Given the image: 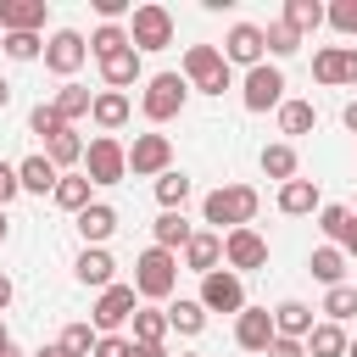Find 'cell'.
I'll use <instances>...</instances> for the list:
<instances>
[{
  "mask_svg": "<svg viewBox=\"0 0 357 357\" xmlns=\"http://www.w3.org/2000/svg\"><path fill=\"white\" fill-rule=\"evenodd\" d=\"M184 100H190L184 73H151V78H145V95H139V112H145L151 123H173V117L184 112Z\"/></svg>",
  "mask_w": 357,
  "mask_h": 357,
  "instance_id": "277c9868",
  "label": "cell"
},
{
  "mask_svg": "<svg viewBox=\"0 0 357 357\" xmlns=\"http://www.w3.org/2000/svg\"><path fill=\"white\" fill-rule=\"evenodd\" d=\"M84 151H89V145H84V139H78L73 128H67L61 139H50V145H45V156H50L56 167H73V162H84Z\"/></svg>",
  "mask_w": 357,
  "mask_h": 357,
  "instance_id": "b9f144b4",
  "label": "cell"
},
{
  "mask_svg": "<svg viewBox=\"0 0 357 357\" xmlns=\"http://www.w3.org/2000/svg\"><path fill=\"white\" fill-rule=\"evenodd\" d=\"M312 78L324 89L357 84V45H324V50H312Z\"/></svg>",
  "mask_w": 357,
  "mask_h": 357,
  "instance_id": "5bb4252c",
  "label": "cell"
},
{
  "mask_svg": "<svg viewBox=\"0 0 357 357\" xmlns=\"http://www.w3.org/2000/svg\"><path fill=\"white\" fill-rule=\"evenodd\" d=\"M17 178H22V195H56V184H61V167L39 151V156H22L17 162Z\"/></svg>",
  "mask_w": 357,
  "mask_h": 357,
  "instance_id": "ffe728a7",
  "label": "cell"
},
{
  "mask_svg": "<svg viewBox=\"0 0 357 357\" xmlns=\"http://www.w3.org/2000/svg\"><path fill=\"white\" fill-rule=\"evenodd\" d=\"M184 84L201 89V95H223L234 84V73H229V61H223L218 45H190L184 50Z\"/></svg>",
  "mask_w": 357,
  "mask_h": 357,
  "instance_id": "3957f363",
  "label": "cell"
},
{
  "mask_svg": "<svg viewBox=\"0 0 357 357\" xmlns=\"http://www.w3.org/2000/svg\"><path fill=\"white\" fill-rule=\"evenodd\" d=\"M22 195V178H17V162H0V206H11Z\"/></svg>",
  "mask_w": 357,
  "mask_h": 357,
  "instance_id": "f6af8a7d",
  "label": "cell"
},
{
  "mask_svg": "<svg viewBox=\"0 0 357 357\" xmlns=\"http://www.w3.org/2000/svg\"><path fill=\"white\" fill-rule=\"evenodd\" d=\"M100 78H106V89H128V84H139V50L128 45V50L106 56V61H100Z\"/></svg>",
  "mask_w": 357,
  "mask_h": 357,
  "instance_id": "f1b7e54d",
  "label": "cell"
},
{
  "mask_svg": "<svg viewBox=\"0 0 357 357\" xmlns=\"http://www.w3.org/2000/svg\"><path fill=\"white\" fill-rule=\"evenodd\" d=\"M73 279H78V284H89V290L117 284V262H112V251H106V245H84V251H78V262H73Z\"/></svg>",
  "mask_w": 357,
  "mask_h": 357,
  "instance_id": "e0dca14e",
  "label": "cell"
},
{
  "mask_svg": "<svg viewBox=\"0 0 357 357\" xmlns=\"http://www.w3.org/2000/svg\"><path fill=\"white\" fill-rule=\"evenodd\" d=\"M84 178H89L95 190L123 184V178H128V145H117V134H95L89 151H84Z\"/></svg>",
  "mask_w": 357,
  "mask_h": 357,
  "instance_id": "5b68a950",
  "label": "cell"
},
{
  "mask_svg": "<svg viewBox=\"0 0 357 357\" xmlns=\"http://www.w3.org/2000/svg\"><path fill=\"white\" fill-rule=\"evenodd\" d=\"M223 268H234V273L268 268V240H262L257 229H229V234H223Z\"/></svg>",
  "mask_w": 357,
  "mask_h": 357,
  "instance_id": "4fadbf2b",
  "label": "cell"
},
{
  "mask_svg": "<svg viewBox=\"0 0 357 357\" xmlns=\"http://www.w3.org/2000/svg\"><path fill=\"white\" fill-rule=\"evenodd\" d=\"M6 106H11V84L0 78V112H6Z\"/></svg>",
  "mask_w": 357,
  "mask_h": 357,
  "instance_id": "db71d44e",
  "label": "cell"
},
{
  "mask_svg": "<svg viewBox=\"0 0 357 357\" xmlns=\"http://www.w3.org/2000/svg\"><path fill=\"white\" fill-rule=\"evenodd\" d=\"M50 201H56L61 212H73V218H78L84 206H95V184H89L84 173H61V184H56V195H50Z\"/></svg>",
  "mask_w": 357,
  "mask_h": 357,
  "instance_id": "4316f807",
  "label": "cell"
},
{
  "mask_svg": "<svg viewBox=\"0 0 357 357\" xmlns=\"http://www.w3.org/2000/svg\"><path fill=\"white\" fill-rule=\"evenodd\" d=\"M95 17L100 22H123V17H134V6L128 0H95Z\"/></svg>",
  "mask_w": 357,
  "mask_h": 357,
  "instance_id": "7dc6e473",
  "label": "cell"
},
{
  "mask_svg": "<svg viewBox=\"0 0 357 357\" xmlns=\"http://www.w3.org/2000/svg\"><path fill=\"white\" fill-rule=\"evenodd\" d=\"M262 45H268V56H279V61H284V56H296V50H301V33H296V28H284V22H268V28H262Z\"/></svg>",
  "mask_w": 357,
  "mask_h": 357,
  "instance_id": "60d3db41",
  "label": "cell"
},
{
  "mask_svg": "<svg viewBox=\"0 0 357 357\" xmlns=\"http://www.w3.org/2000/svg\"><path fill=\"white\" fill-rule=\"evenodd\" d=\"M0 357H28V351H22L17 340H11V346H0Z\"/></svg>",
  "mask_w": 357,
  "mask_h": 357,
  "instance_id": "11a10c76",
  "label": "cell"
},
{
  "mask_svg": "<svg viewBox=\"0 0 357 357\" xmlns=\"http://www.w3.org/2000/svg\"><path fill=\"white\" fill-rule=\"evenodd\" d=\"M134 290H139L145 301H167V296L178 290V257L162 251V245H145V251L134 257Z\"/></svg>",
  "mask_w": 357,
  "mask_h": 357,
  "instance_id": "7a4b0ae2",
  "label": "cell"
},
{
  "mask_svg": "<svg viewBox=\"0 0 357 357\" xmlns=\"http://www.w3.org/2000/svg\"><path fill=\"white\" fill-rule=\"evenodd\" d=\"M178 257H184V268H190V273H201V279H206V273H218V268H223V234L195 229V234H190V245H184Z\"/></svg>",
  "mask_w": 357,
  "mask_h": 357,
  "instance_id": "2e32d148",
  "label": "cell"
},
{
  "mask_svg": "<svg viewBox=\"0 0 357 357\" xmlns=\"http://www.w3.org/2000/svg\"><path fill=\"white\" fill-rule=\"evenodd\" d=\"M128 351H134L128 335H100V340H95V357H128Z\"/></svg>",
  "mask_w": 357,
  "mask_h": 357,
  "instance_id": "bcb514c9",
  "label": "cell"
},
{
  "mask_svg": "<svg viewBox=\"0 0 357 357\" xmlns=\"http://www.w3.org/2000/svg\"><path fill=\"white\" fill-rule=\"evenodd\" d=\"M324 22L335 28V33H357V0H335V6H324Z\"/></svg>",
  "mask_w": 357,
  "mask_h": 357,
  "instance_id": "ee69618b",
  "label": "cell"
},
{
  "mask_svg": "<svg viewBox=\"0 0 357 357\" xmlns=\"http://www.w3.org/2000/svg\"><path fill=\"white\" fill-rule=\"evenodd\" d=\"M351 212H357V206H351Z\"/></svg>",
  "mask_w": 357,
  "mask_h": 357,
  "instance_id": "6125c7cd",
  "label": "cell"
},
{
  "mask_svg": "<svg viewBox=\"0 0 357 357\" xmlns=\"http://www.w3.org/2000/svg\"><path fill=\"white\" fill-rule=\"evenodd\" d=\"M268 357H307V340H284V335H279V340L268 346Z\"/></svg>",
  "mask_w": 357,
  "mask_h": 357,
  "instance_id": "c3c4849f",
  "label": "cell"
},
{
  "mask_svg": "<svg viewBox=\"0 0 357 357\" xmlns=\"http://www.w3.org/2000/svg\"><path fill=\"white\" fill-rule=\"evenodd\" d=\"M346 346H351V335L340 324H329V318H318L312 335H307V357H346Z\"/></svg>",
  "mask_w": 357,
  "mask_h": 357,
  "instance_id": "83f0119b",
  "label": "cell"
},
{
  "mask_svg": "<svg viewBox=\"0 0 357 357\" xmlns=\"http://www.w3.org/2000/svg\"><path fill=\"white\" fill-rule=\"evenodd\" d=\"M0 50H6V33H0Z\"/></svg>",
  "mask_w": 357,
  "mask_h": 357,
  "instance_id": "94428289",
  "label": "cell"
},
{
  "mask_svg": "<svg viewBox=\"0 0 357 357\" xmlns=\"http://www.w3.org/2000/svg\"><path fill=\"white\" fill-rule=\"evenodd\" d=\"M33 357H67V351H61V340H50V346H39Z\"/></svg>",
  "mask_w": 357,
  "mask_h": 357,
  "instance_id": "f5cc1de1",
  "label": "cell"
},
{
  "mask_svg": "<svg viewBox=\"0 0 357 357\" xmlns=\"http://www.w3.org/2000/svg\"><path fill=\"white\" fill-rule=\"evenodd\" d=\"M73 229H78V240H84V245H106V240L117 234V206L95 201V206H84V212L73 218Z\"/></svg>",
  "mask_w": 357,
  "mask_h": 357,
  "instance_id": "7402d4cb",
  "label": "cell"
},
{
  "mask_svg": "<svg viewBox=\"0 0 357 357\" xmlns=\"http://www.w3.org/2000/svg\"><path fill=\"white\" fill-rule=\"evenodd\" d=\"M128 357H167V346H139V340H134V351H128Z\"/></svg>",
  "mask_w": 357,
  "mask_h": 357,
  "instance_id": "681fc988",
  "label": "cell"
},
{
  "mask_svg": "<svg viewBox=\"0 0 357 357\" xmlns=\"http://www.w3.org/2000/svg\"><path fill=\"white\" fill-rule=\"evenodd\" d=\"M257 206H262V195H257L251 184H218V190H206V201H201V223H212V234L251 229Z\"/></svg>",
  "mask_w": 357,
  "mask_h": 357,
  "instance_id": "6da1fadb",
  "label": "cell"
},
{
  "mask_svg": "<svg viewBox=\"0 0 357 357\" xmlns=\"http://www.w3.org/2000/svg\"><path fill=\"white\" fill-rule=\"evenodd\" d=\"M279 22H284V28H296V33L307 39V33H318V28H324V6H318V0H284Z\"/></svg>",
  "mask_w": 357,
  "mask_h": 357,
  "instance_id": "4dcf8cb0",
  "label": "cell"
},
{
  "mask_svg": "<svg viewBox=\"0 0 357 357\" xmlns=\"http://www.w3.org/2000/svg\"><path fill=\"white\" fill-rule=\"evenodd\" d=\"M190 173H178V167H167L162 178H156V201H162V212H184V201H190Z\"/></svg>",
  "mask_w": 357,
  "mask_h": 357,
  "instance_id": "d6a6232c",
  "label": "cell"
},
{
  "mask_svg": "<svg viewBox=\"0 0 357 357\" xmlns=\"http://www.w3.org/2000/svg\"><path fill=\"white\" fill-rule=\"evenodd\" d=\"M6 56L11 61H39L45 56V39L39 33H6Z\"/></svg>",
  "mask_w": 357,
  "mask_h": 357,
  "instance_id": "7bdbcfd3",
  "label": "cell"
},
{
  "mask_svg": "<svg viewBox=\"0 0 357 357\" xmlns=\"http://www.w3.org/2000/svg\"><path fill=\"white\" fill-rule=\"evenodd\" d=\"M89 61V39L78 33V28H56L50 39H45V67L56 73V78H67L73 84V73Z\"/></svg>",
  "mask_w": 357,
  "mask_h": 357,
  "instance_id": "ba28073f",
  "label": "cell"
},
{
  "mask_svg": "<svg viewBox=\"0 0 357 357\" xmlns=\"http://www.w3.org/2000/svg\"><path fill=\"white\" fill-rule=\"evenodd\" d=\"M318 229H324L329 245H340L346 257H357V212L351 206H324L318 212Z\"/></svg>",
  "mask_w": 357,
  "mask_h": 357,
  "instance_id": "603a6c76",
  "label": "cell"
},
{
  "mask_svg": "<svg viewBox=\"0 0 357 357\" xmlns=\"http://www.w3.org/2000/svg\"><path fill=\"white\" fill-rule=\"evenodd\" d=\"M128 324H134V335H128V340H139V346H162V340H167V329H173V324H167V307H139Z\"/></svg>",
  "mask_w": 357,
  "mask_h": 357,
  "instance_id": "f546056e",
  "label": "cell"
},
{
  "mask_svg": "<svg viewBox=\"0 0 357 357\" xmlns=\"http://www.w3.org/2000/svg\"><path fill=\"white\" fill-rule=\"evenodd\" d=\"M279 128H284V134H312V128H318L312 100H290V95H284V106H279Z\"/></svg>",
  "mask_w": 357,
  "mask_h": 357,
  "instance_id": "74e56055",
  "label": "cell"
},
{
  "mask_svg": "<svg viewBox=\"0 0 357 357\" xmlns=\"http://www.w3.org/2000/svg\"><path fill=\"white\" fill-rule=\"evenodd\" d=\"M50 17L45 0H0V33H39Z\"/></svg>",
  "mask_w": 357,
  "mask_h": 357,
  "instance_id": "ac0fdd59",
  "label": "cell"
},
{
  "mask_svg": "<svg viewBox=\"0 0 357 357\" xmlns=\"http://www.w3.org/2000/svg\"><path fill=\"white\" fill-rule=\"evenodd\" d=\"M340 123H346V128L357 134V100H346V112H340Z\"/></svg>",
  "mask_w": 357,
  "mask_h": 357,
  "instance_id": "f907efd6",
  "label": "cell"
},
{
  "mask_svg": "<svg viewBox=\"0 0 357 357\" xmlns=\"http://www.w3.org/2000/svg\"><path fill=\"white\" fill-rule=\"evenodd\" d=\"M346 357H357V340H351V346H346Z\"/></svg>",
  "mask_w": 357,
  "mask_h": 357,
  "instance_id": "680465c9",
  "label": "cell"
},
{
  "mask_svg": "<svg viewBox=\"0 0 357 357\" xmlns=\"http://www.w3.org/2000/svg\"><path fill=\"white\" fill-rule=\"evenodd\" d=\"M307 273L324 284V290H335V284H346V251L340 245H318L312 257H307Z\"/></svg>",
  "mask_w": 357,
  "mask_h": 357,
  "instance_id": "d4e9b609",
  "label": "cell"
},
{
  "mask_svg": "<svg viewBox=\"0 0 357 357\" xmlns=\"http://www.w3.org/2000/svg\"><path fill=\"white\" fill-rule=\"evenodd\" d=\"M89 117H95V128H100V134H117V128L134 117V100H128L123 89H95V106H89Z\"/></svg>",
  "mask_w": 357,
  "mask_h": 357,
  "instance_id": "d6986e66",
  "label": "cell"
},
{
  "mask_svg": "<svg viewBox=\"0 0 357 357\" xmlns=\"http://www.w3.org/2000/svg\"><path fill=\"white\" fill-rule=\"evenodd\" d=\"M134 296H139L134 284H106V290L95 296V307H89V324H95L100 335H117V329L139 312V307H134Z\"/></svg>",
  "mask_w": 357,
  "mask_h": 357,
  "instance_id": "30bf717a",
  "label": "cell"
},
{
  "mask_svg": "<svg viewBox=\"0 0 357 357\" xmlns=\"http://www.w3.org/2000/svg\"><path fill=\"white\" fill-rule=\"evenodd\" d=\"M218 50H223V61H229V67H245V73L268 61V45H262V28H257V22H234V28L223 33V45H218Z\"/></svg>",
  "mask_w": 357,
  "mask_h": 357,
  "instance_id": "7c38bea8",
  "label": "cell"
},
{
  "mask_svg": "<svg viewBox=\"0 0 357 357\" xmlns=\"http://www.w3.org/2000/svg\"><path fill=\"white\" fill-rule=\"evenodd\" d=\"M312 324H318V318H312L307 301H279V307H273V329H279L284 340H307Z\"/></svg>",
  "mask_w": 357,
  "mask_h": 357,
  "instance_id": "484cf974",
  "label": "cell"
},
{
  "mask_svg": "<svg viewBox=\"0 0 357 357\" xmlns=\"http://www.w3.org/2000/svg\"><path fill=\"white\" fill-rule=\"evenodd\" d=\"M95 340H100L95 324H67V329H61V351H67V357H95Z\"/></svg>",
  "mask_w": 357,
  "mask_h": 357,
  "instance_id": "ab89813d",
  "label": "cell"
},
{
  "mask_svg": "<svg viewBox=\"0 0 357 357\" xmlns=\"http://www.w3.org/2000/svg\"><path fill=\"white\" fill-rule=\"evenodd\" d=\"M206 312H245V279L234 273V268H218V273H206L201 279V296H195Z\"/></svg>",
  "mask_w": 357,
  "mask_h": 357,
  "instance_id": "9c48e42d",
  "label": "cell"
},
{
  "mask_svg": "<svg viewBox=\"0 0 357 357\" xmlns=\"http://www.w3.org/2000/svg\"><path fill=\"white\" fill-rule=\"evenodd\" d=\"M6 234H11V223H6V206H0V245H6Z\"/></svg>",
  "mask_w": 357,
  "mask_h": 357,
  "instance_id": "9f6ffc18",
  "label": "cell"
},
{
  "mask_svg": "<svg viewBox=\"0 0 357 357\" xmlns=\"http://www.w3.org/2000/svg\"><path fill=\"white\" fill-rule=\"evenodd\" d=\"M50 106L67 117V123H78V117H89V106H95V95L84 89V84H61L56 95H50Z\"/></svg>",
  "mask_w": 357,
  "mask_h": 357,
  "instance_id": "e575fe53",
  "label": "cell"
},
{
  "mask_svg": "<svg viewBox=\"0 0 357 357\" xmlns=\"http://www.w3.org/2000/svg\"><path fill=\"white\" fill-rule=\"evenodd\" d=\"M167 324H173L178 335H201V329H206V307H201V301H184V296H178V301L167 307Z\"/></svg>",
  "mask_w": 357,
  "mask_h": 357,
  "instance_id": "f35d334b",
  "label": "cell"
},
{
  "mask_svg": "<svg viewBox=\"0 0 357 357\" xmlns=\"http://www.w3.org/2000/svg\"><path fill=\"white\" fill-rule=\"evenodd\" d=\"M240 106H245V112H279V106H284V73H279L273 61L251 67L245 84H240Z\"/></svg>",
  "mask_w": 357,
  "mask_h": 357,
  "instance_id": "52a82bcc",
  "label": "cell"
},
{
  "mask_svg": "<svg viewBox=\"0 0 357 357\" xmlns=\"http://www.w3.org/2000/svg\"><path fill=\"white\" fill-rule=\"evenodd\" d=\"M6 307H11V279L0 273V312H6Z\"/></svg>",
  "mask_w": 357,
  "mask_h": 357,
  "instance_id": "816d5d0a",
  "label": "cell"
},
{
  "mask_svg": "<svg viewBox=\"0 0 357 357\" xmlns=\"http://www.w3.org/2000/svg\"><path fill=\"white\" fill-rule=\"evenodd\" d=\"M279 212L284 218H312V212H324V190L312 178H290V184H279Z\"/></svg>",
  "mask_w": 357,
  "mask_h": 357,
  "instance_id": "44dd1931",
  "label": "cell"
},
{
  "mask_svg": "<svg viewBox=\"0 0 357 357\" xmlns=\"http://www.w3.org/2000/svg\"><path fill=\"white\" fill-rule=\"evenodd\" d=\"M117 50H128V28H123V22H100V28L89 33V56L106 61V56H117Z\"/></svg>",
  "mask_w": 357,
  "mask_h": 357,
  "instance_id": "8d00e7d4",
  "label": "cell"
},
{
  "mask_svg": "<svg viewBox=\"0 0 357 357\" xmlns=\"http://www.w3.org/2000/svg\"><path fill=\"white\" fill-rule=\"evenodd\" d=\"M273 340H279V329H273V312H268V307H245V312L234 318V346H240V351H262V357H268Z\"/></svg>",
  "mask_w": 357,
  "mask_h": 357,
  "instance_id": "9a60e30c",
  "label": "cell"
},
{
  "mask_svg": "<svg viewBox=\"0 0 357 357\" xmlns=\"http://www.w3.org/2000/svg\"><path fill=\"white\" fill-rule=\"evenodd\" d=\"M184 357H201V351H184Z\"/></svg>",
  "mask_w": 357,
  "mask_h": 357,
  "instance_id": "91938a15",
  "label": "cell"
},
{
  "mask_svg": "<svg viewBox=\"0 0 357 357\" xmlns=\"http://www.w3.org/2000/svg\"><path fill=\"white\" fill-rule=\"evenodd\" d=\"M67 128H73V123H67V117H61V112H56L50 100H39V106L28 112V134H39L45 145H50V139H61Z\"/></svg>",
  "mask_w": 357,
  "mask_h": 357,
  "instance_id": "d590c367",
  "label": "cell"
},
{
  "mask_svg": "<svg viewBox=\"0 0 357 357\" xmlns=\"http://www.w3.org/2000/svg\"><path fill=\"white\" fill-rule=\"evenodd\" d=\"M0 346H11V329H6V318H0Z\"/></svg>",
  "mask_w": 357,
  "mask_h": 357,
  "instance_id": "6f0895ef",
  "label": "cell"
},
{
  "mask_svg": "<svg viewBox=\"0 0 357 357\" xmlns=\"http://www.w3.org/2000/svg\"><path fill=\"white\" fill-rule=\"evenodd\" d=\"M296 167H301V162H296V145H290V139H273V145H262V173H268V178L290 184V178H296Z\"/></svg>",
  "mask_w": 357,
  "mask_h": 357,
  "instance_id": "1f68e13d",
  "label": "cell"
},
{
  "mask_svg": "<svg viewBox=\"0 0 357 357\" xmlns=\"http://www.w3.org/2000/svg\"><path fill=\"white\" fill-rule=\"evenodd\" d=\"M190 234H195V223H190L184 212H162V218L151 223V245H162V251H173V257L190 245Z\"/></svg>",
  "mask_w": 357,
  "mask_h": 357,
  "instance_id": "cb8c5ba5",
  "label": "cell"
},
{
  "mask_svg": "<svg viewBox=\"0 0 357 357\" xmlns=\"http://www.w3.org/2000/svg\"><path fill=\"white\" fill-rule=\"evenodd\" d=\"M318 312H324L329 324L346 329V324L357 318V284H335V290H324V307H318Z\"/></svg>",
  "mask_w": 357,
  "mask_h": 357,
  "instance_id": "836d02e7",
  "label": "cell"
},
{
  "mask_svg": "<svg viewBox=\"0 0 357 357\" xmlns=\"http://www.w3.org/2000/svg\"><path fill=\"white\" fill-rule=\"evenodd\" d=\"M173 167V139L167 134H134L128 145V173L134 178H162Z\"/></svg>",
  "mask_w": 357,
  "mask_h": 357,
  "instance_id": "8fae6325",
  "label": "cell"
},
{
  "mask_svg": "<svg viewBox=\"0 0 357 357\" xmlns=\"http://www.w3.org/2000/svg\"><path fill=\"white\" fill-rule=\"evenodd\" d=\"M128 45H134L139 56L167 50V45H173V11H167V6H156V0L134 6V17H128Z\"/></svg>",
  "mask_w": 357,
  "mask_h": 357,
  "instance_id": "8992f818",
  "label": "cell"
}]
</instances>
